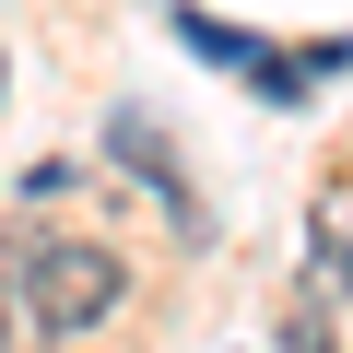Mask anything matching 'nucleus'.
<instances>
[{"instance_id":"f257e3e1","label":"nucleus","mask_w":353,"mask_h":353,"mask_svg":"<svg viewBox=\"0 0 353 353\" xmlns=\"http://www.w3.org/2000/svg\"><path fill=\"white\" fill-rule=\"evenodd\" d=\"M118 294H130V271H118V248H94V236L24 248V283H12V306H24L36 330H59V341H83L94 318H118Z\"/></svg>"},{"instance_id":"f03ea898","label":"nucleus","mask_w":353,"mask_h":353,"mask_svg":"<svg viewBox=\"0 0 353 353\" xmlns=\"http://www.w3.org/2000/svg\"><path fill=\"white\" fill-rule=\"evenodd\" d=\"M106 153H130V165L153 176V189H165L176 212H189V176H176V141H165V130H153L141 106H118V118H106Z\"/></svg>"},{"instance_id":"7ed1b4c3","label":"nucleus","mask_w":353,"mask_h":353,"mask_svg":"<svg viewBox=\"0 0 353 353\" xmlns=\"http://www.w3.org/2000/svg\"><path fill=\"white\" fill-rule=\"evenodd\" d=\"M176 36H189L201 59H224V71H248V59H259V36H236V24H212V12H176Z\"/></svg>"},{"instance_id":"20e7f679","label":"nucleus","mask_w":353,"mask_h":353,"mask_svg":"<svg viewBox=\"0 0 353 353\" xmlns=\"http://www.w3.org/2000/svg\"><path fill=\"white\" fill-rule=\"evenodd\" d=\"M283 353H341V341H330V318H294V330H283Z\"/></svg>"},{"instance_id":"39448f33","label":"nucleus","mask_w":353,"mask_h":353,"mask_svg":"<svg viewBox=\"0 0 353 353\" xmlns=\"http://www.w3.org/2000/svg\"><path fill=\"white\" fill-rule=\"evenodd\" d=\"M0 353H12V283H0Z\"/></svg>"}]
</instances>
